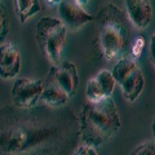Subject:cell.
Here are the masks:
<instances>
[{
  "label": "cell",
  "mask_w": 155,
  "mask_h": 155,
  "mask_svg": "<svg viewBox=\"0 0 155 155\" xmlns=\"http://www.w3.org/2000/svg\"><path fill=\"white\" fill-rule=\"evenodd\" d=\"M78 141L79 119L69 107L0 109V155H69Z\"/></svg>",
  "instance_id": "obj_1"
},
{
  "label": "cell",
  "mask_w": 155,
  "mask_h": 155,
  "mask_svg": "<svg viewBox=\"0 0 155 155\" xmlns=\"http://www.w3.org/2000/svg\"><path fill=\"white\" fill-rule=\"evenodd\" d=\"M120 128L122 120L111 97L83 105L79 115V138L83 145L101 146L115 137Z\"/></svg>",
  "instance_id": "obj_2"
},
{
  "label": "cell",
  "mask_w": 155,
  "mask_h": 155,
  "mask_svg": "<svg viewBox=\"0 0 155 155\" xmlns=\"http://www.w3.org/2000/svg\"><path fill=\"white\" fill-rule=\"evenodd\" d=\"M94 21L98 25V44L105 60L123 56L129 47L130 32L122 9L109 3L94 16Z\"/></svg>",
  "instance_id": "obj_3"
},
{
  "label": "cell",
  "mask_w": 155,
  "mask_h": 155,
  "mask_svg": "<svg viewBox=\"0 0 155 155\" xmlns=\"http://www.w3.org/2000/svg\"><path fill=\"white\" fill-rule=\"evenodd\" d=\"M66 26L56 17H43L36 25L35 35L39 49L52 66L61 64L62 52L66 44Z\"/></svg>",
  "instance_id": "obj_4"
},
{
  "label": "cell",
  "mask_w": 155,
  "mask_h": 155,
  "mask_svg": "<svg viewBox=\"0 0 155 155\" xmlns=\"http://www.w3.org/2000/svg\"><path fill=\"white\" fill-rule=\"evenodd\" d=\"M44 89V80H36L31 78H17L12 88L13 105L17 107H34Z\"/></svg>",
  "instance_id": "obj_5"
},
{
  "label": "cell",
  "mask_w": 155,
  "mask_h": 155,
  "mask_svg": "<svg viewBox=\"0 0 155 155\" xmlns=\"http://www.w3.org/2000/svg\"><path fill=\"white\" fill-rule=\"evenodd\" d=\"M58 14L66 28L71 31L94 21V16L87 12L84 7L76 0H62L58 4Z\"/></svg>",
  "instance_id": "obj_6"
},
{
  "label": "cell",
  "mask_w": 155,
  "mask_h": 155,
  "mask_svg": "<svg viewBox=\"0 0 155 155\" xmlns=\"http://www.w3.org/2000/svg\"><path fill=\"white\" fill-rule=\"evenodd\" d=\"M48 78L54 81L69 97H72L76 93L79 85V75L74 62L64 61L58 66H53L48 74Z\"/></svg>",
  "instance_id": "obj_7"
},
{
  "label": "cell",
  "mask_w": 155,
  "mask_h": 155,
  "mask_svg": "<svg viewBox=\"0 0 155 155\" xmlns=\"http://www.w3.org/2000/svg\"><path fill=\"white\" fill-rule=\"evenodd\" d=\"M21 53L14 43L7 41L0 45V78L13 79L21 71Z\"/></svg>",
  "instance_id": "obj_8"
},
{
  "label": "cell",
  "mask_w": 155,
  "mask_h": 155,
  "mask_svg": "<svg viewBox=\"0 0 155 155\" xmlns=\"http://www.w3.org/2000/svg\"><path fill=\"white\" fill-rule=\"evenodd\" d=\"M127 18L140 30L146 28L153 19V5L150 0H124Z\"/></svg>",
  "instance_id": "obj_9"
},
{
  "label": "cell",
  "mask_w": 155,
  "mask_h": 155,
  "mask_svg": "<svg viewBox=\"0 0 155 155\" xmlns=\"http://www.w3.org/2000/svg\"><path fill=\"white\" fill-rule=\"evenodd\" d=\"M119 85L122 87L124 98L129 101V102H134L140 97V94L142 93L143 87H145V78L142 74V70L140 69V67H137V69L129 76L125 78Z\"/></svg>",
  "instance_id": "obj_10"
},
{
  "label": "cell",
  "mask_w": 155,
  "mask_h": 155,
  "mask_svg": "<svg viewBox=\"0 0 155 155\" xmlns=\"http://www.w3.org/2000/svg\"><path fill=\"white\" fill-rule=\"evenodd\" d=\"M69 98L70 97L52 79L47 76V79L44 80V89H43V93L40 97L41 102L48 106H53V107H62V106L66 105Z\"/></svg>",
  "instance_id": "obj_11"
},
{
  "label": "cell",
  "mask_w": 155,
  "mask_h": 155,
  "mask_svg": "<svg viewBox=\"0 0 155 155\" xmlns=\"http://www.w3.org/2000/svg\"><path fill=\"white\" fill-rule=\"evenodd\" d=\"M14 7L21 23H26L41 9L40 0H14Z\"/></svg>",
  "instance_id": "obj_12"
},
{
  "label": "cell",
  "mask_w": 155,
  "mask_h": 155,
  "mask_svg": "<svg viewBox=\"0 0 155 155\" xmlns=\"http://www.w3.org/2000/svg\"><path fill=\"white\" fill-rule=\"evenodd\" d=\"M138 65L136 64V61L130 57H122L116 62L115 66L113 67V75L115 78L116 83L120 84L127 76H129L132 72L137 69Z\"/></svg>",
  "instance_id": "obj_13"
},
{
  "label": "cell",
  "mask_w": 155,
  "mask_h": 155,
  "mask_svg": "<svg viewBox=\"0 0 155 155\" xmlns=\"http://www.w3.org/2000/svg\"><path fill=\"white\" fill-rule=\"evenodd\" d=\"M96 79H97V81H98V84L101 85L102 91L105 92L106 97H111V94H113V92L115 89V85L118 84L114 75H113V72H111L110 70L104 69L96 75Z\"/></svg>",
  "instance_id": "obj_14"
},
{
  "label": "cell",
  "mask_w": 155,
  "mask_h": 155,
  "mask_svg": "<svg viewBox=\"0 0 155 155\" xmlns=\"http://www.w3.org/2000/svg\"><path fill=\"white\" fill-rule=\"evenodd\" d=\"M85 96H87V101L91 102H98V101L106 98L105 92L101 88V85L98 84L96 76L91 78L87 83V89H85Z\"/></svg>",
  "instance_id": "obj_15"
},
{
  "label": "cell",
  "mask_w": 155,
  "mask_h": 155,
  "mask_svg": "<svg viewBox=\"0 0 155 155\" xmlns=\"http://www.w3.org/2000/svg\"><path fill=\"white\" fill-rule=\"evenodd\" d=\"M9 32V13L5 5L0 2V43L7 38Z\"/></svg>",
  "instance_id": "obj_16"
},
{
  "label": "cell",
  "mask_w": 155,
  "mask_h": 155,
  "mask_svg": "<svg viewBox=\"0 0 155 155\" xmlns=\"http://www.w3.org/2000/svg\"><path fill=\"white\" fill-rule=\"evenodd\" d=\"M130 155H155V142L145 141L133 149Z\"/></svg>",
  "instance_id": "obj_17"
},
{
  "label": "cell",
  "mask_w": 155,
  "mask_h": 155,
  "mask_svg": "<svg viewBox=\"0 0 155 155\" xmlns=\"http://www.w3.org/2000/svg\"><path fill=\"white\" fill-rule=\"evenodd\" d=\"M145 44H146V43H145V39L142 36L136 38L132 47H130V53H132V56L133 57H140L141 56L143 48H145Z\"/></svg>",
  "instance_id": "obj_18"
},
{
  "label": "cell",
  "mask_w": 155,
  "mask_h": 155,
  "mask_svg": "<svg viewBox=\"0 0 155 155\" xmlns=\"http://www.w3.org/2000/svg\"><path fill=\"white\" fill-rule=\"evenodd\" d=\"M71 155H98V154H97L96 147L89 146V145L80 143L79 146L74 150V153H72Z\"/></svg>",
  "instance_id": "obj_19"
},
{
  "label": "cell",
  "mask_w": 155,
  "mask_h": 155,
  "mask_svg": "<svg viewBox=\"0 0 155 155\" xmlns=\"http://www.w3.org/2000/svg\"><path fill=\"white\" fill-rule=\"evenodd\" d=\"M149 56H150V61H151V64L155 66V34H153L151 39H150Z\"/></svg>",
  "instance_id": "obj_20"
},
{
  "label": "cell",
  "mask_w": 155,
  "mask_h": 155,
  "mask_svg": "<svg viewBox=\"0 0 155 155\" xmlns=\"http://www.w3.org/2000/svg\"><path fill=\"white\" fill-rule=\"evenodd\" d=\"M62 2V0H45V3L48 4L49 7H53V5H58Z\"/></svg>",
  "instance_id": "obj_21"
},
{
  "label": "cell",
  "mask_w": 155,
  "mask_h": 155,
  "mask_svg": "<svg viewBox=\"0 0 155 155\" xmlns=\"http://www.w3.org/2000/svg\"><path fill=\"white\" fill-rule=\"evenodd\" d=\"M76 2L78 3H79V4H81V5H85V4H88V2H89V0H76Z\"/></svg>",
  "instance_id": "obj_22"
},
{
  "label": "cell",
  "mask_w": 155,
  "mask_h": 155,
  "mask_svg": "<svg viewBox=\"0 0 155 155\" xmlns=\"http://www.w3.org/2000/svg\"><path fill=\"white\" fill-rule=\"evenodd\" d=\"M153 134H154V142H155V118L153 120Z\"/></svg>",
  "instance_id": "obj_23"
}]
</instances>
